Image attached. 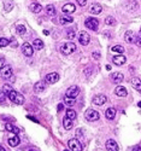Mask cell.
<instances>
[{
	"mask_svg": "<svg viewBox=\"0 0 141 151\" xmlns=\"http://www.w3.org/2000/svg\"><path fill=\"white\" fill-rule=\"evenodd\" d=\"M10 44V41L6 38H0V47H6Z\"/></svg>",
	"mask_w": 141,
	"mask_h": 151,
	"instance_id": "obj_34",
	"label": "cell"
},
{
	"mask_svg": "<svg viewBox=\"0 0 141 151\" xmlns=\"http://www.w3.org/2000/svg\"><path fill=\"white\" fill-rule=\"evenodd\" d=\"M3 91H4V92L7 94V93L10 92V91H12V87H11V86H9V85H4V87H3Z\"/></svg>",
	"mask_w": 141,
	"mask_h": 151,
	"instance_id": "obj_37",
	"label": "cell"
},
{
	"mask_svg": "<svg viewBox=\"0 0 141 151\" xmlns=\"http://www.w3.org/2000/svg\"><path fill=\"white\" fill-rule=\"evenodd\" d=\"M115 93H116V95H118V97H125V95L128 94V91L123 86H117L115 89Z\"/></svg>",
	"mask_w": 141,
	"mask_h": 151,
	"instance_id": "obj_20",
	"label": "cell"
},
{
	"mask_svg": "<svg viewBox=\"0 0 141 151\" xmlns=\"http://www.w3.org/2000/svg\"><path fill=\"white\" fill-rule=\"evenodd\" d=\"M93 58L94 59H100V53L99 52H93Z\"/></svg>",
	"mask_w": 141,
	"mask_h": 151,
	"instance_id": "obj_41",
	"label": "cell"
},
{
	"mask_svg": "<svg viewBox=\"0 0 141 151\" xmlns=\"http://www.w3.org/2000/svg\"><path fill=\"white\" fill-rule=\"evenodd\" d=\"M0 75H1L3 79H10L12 76V68L10 65H4L0 69Z\"/></svg>",
	"mask_w": 141,
	"mask_h": 151,
	"instance_id": "obj_6",
	"label": "cell"
},
{
	"mask_svg": "<svg viewBox=\"0 0 141 151\" xmlns=\"http://www.w3.org/2000/svg\"><path fill=\"white\" fill-rule=\"evenodd\" d=\"M29 120H32V121H34V122H38V120L35 119V117H33V116H27Z\"/></svg>",
	"mask_w": 141,
	"mask_h": 151,
	"instance_id": "obj_44",
	"label": "cell"
},
{
	"mask_svg": "<svg viewBox=\"0 0 141 151\" xmlns=\"http://www.w3.org/2000/svg\"><path fill=\"white\" fill-rule=\"evenodd\" d=\"M46 89V83H45L43 81H39L34 85V91L35 93H41L43 92V91Z\"/></svg>",
	"mask_w": 141,
	"mask_h": 151,
	"instance_id": "obj_18",
	"label": "cell"
},
{
	"mask_svg": "<svg viewBox=\"0 0 141 151\" xmlns=\"http://www.w3.org/2000/svg\"><path fill=\"white\" fill-rule=\"evenodd\" d=\"M106 69L107 70H111V65H106Z\"/></svg>",
	"mask_w": 141,
	"mask_h": 151,
	"instance_id": "obj_47",
	"label": "cell"
},
{
	"mask_svg": "<svg viewBox=\"0 0 141 151\" xmlns=\"http://www.w3.org/2000/svg\"><path fill=\"white\" fill-rule=\"evenodd\" d=\"M78 41L81 45H83V46H87V45L89 44V41H90L89 34L87 32H81L78 34Z\"/></svg>",
	"mask_w": 141,
	"mask_h": 151,
	"instance_id": "obj_7",
	"label": "cell"
},
{
	"mask_svg": "<svg viewBox=\"0 0 141 151\" xmlns=\"http://www.w3.org/2000/svg\"><path fill=\"white\" fill-rule=\"evenodd\" d=\"M106 102H107V97L104 95V94H98L93 98V104L94 105H104Z\"/></svg>",
	"mask_w": 141,
	"mask_h": 151,
	"instance_id": "obj_11",
	"label": "cell"
},
{
	"mask_svg": "<svg viewBox=\"0 0 141 151\" xmlns=\"http://www.w3.org/2000/svg\"><path fill=\"white\" fill-rule=\"evenodd\" d=\"M63 126H64V128L65 129H71L72 128V120L71 119H69L68 116H65L64 120H63Z\"/></svg>",
	"mask_w": 141,
	"mask_h": 151,
	"instance_id": "obj_24",
	"label": "cell"
},
{
	"mask_svg": "<svg viewBox=\"0 0 141 151\" xmlns=\"http://www.w3.org/2000/svg\"><path fill=\"white\" fill-rule=\"evenodd\" d=\"M43 34H45V35H48V34H49V32H48V30L45 29V30H43Z\"/></svg>",
	"mask_w": 141,
	"mask_h": 151,
	"instance_id": "obj_46",
	"label": "cell"
},
{
	"mask_svg": "<svg viewBox=\"0 0 141 151\" xmlns=\"http://www.w3.org/2000/svg\"><path fill=\"white\" fill-rule=\"evenodd\" d=\"M135 44H136L139 47H141V36H140V35L136 36V42H135Z\"/></svg>",
	"mask_w": 141,
	"mask_h": 151,
	"instance_id": "obj_40",
	"label": "cell"
},
{
	"mask_svg": "<svg viewBox=\"0 0 141 151\" xmlns=\"http://www.w3.org/2000/svg\"><path fill=\"white\" fill-rule=\"evenodd\" d=\"M90 70H92L90 68H88V69H84V74H86V75H90Z\"/></svg>",
	"mask_w": 141,
	"mask_h": 151,
	"instance_id": "obj_42",
	"label": "cell"
},
{
	"mask_svg": "<svg viewBox=\"0 0 141 151\" xmlns=\"http://www.w3.org/2000/svg\"><path fill=\"white\" fill-rule=\"evenodd\" d=\"M78 94H80V88L77 86H71L68 88L65 95H67V97H71V98H76Z\"/></svg>",
	"mask_w": 141,
	"mask_h": 151,
	"instance_id": "obj_12",
	"label": "cell"
},
{
	"mask_svg": "<svg viewBox=\"0 0 141 151\" xmlns=\"http://www.w3.org/2000/svg\"><path fill=\"white\" fill-rule=\"evenodd\" d=\"M130 83H132V86L138 91V92L141 93V80L139 77H133L132 81H130Z\"/></svg>",
	"mask_w": 141,
	"mask_h": 151,
	"instance_id": "obj_21",
	"label": "cell"
},
{
	"mask_svg": "<svg viewBox=\"0 0 141 151\" xmlns=\"http://www.w3.org/2000/svg\"><path fill=\"white\" fill-rule=\"evenodd\" d=\"M106 149L109 151H118L119 148H118L117 143H116L113 139H109L107 142H106Z\"/></svg>",
	"mask_w": 141,
	"mask_h": 151,
	"instance_id": "obj_15",
	"label": "cell"
},
{
	"mask_svg": "<svg viewBox=\"0 0 141 151\" xmlns=\"http://www.w3.org/2000/svg\"><path fill=\"white\" fill-rule=\"evenodd\" d=\"M12 7H13V4L11 1H5V11H7V12L11 11Z\"/></svg>",
	"mask_w": 141,
	"mask_h": 151,
	"instance_id": "obj_35",
	"label": "cell"
},
{
	"mask_svg": "<svg viewBox=\"0 0 141 151\" xmlns=\"http://www.w3.org/2000/svg\"><path fill=\"white\" fill-rule=\"evenodd\" d=\"M64 103L67 105H69V107H72V105L75 104V98L67 97V95H65V97H64Z\"/></svg>",
	"mask_w": 141,
	"mask_h": 151,
	"instance_id": "obj_31",
	"label": "cell"
},
{
	"mask_svg": "<svg viewBox=\"0 0 141 151\" xmlns=\"http://www.w3.org/2000/svg\"><path fill=\"white\" fill-rule=\"evenodd\" d=\"M101 10H103V7L100 6L99 4H92L89 6V12L93 13V15H99L100 12H101Z\"/></svg>",
	"mask_w": 141,
	"mask_h": 151,
	"instance_id": "obj_19",
	"label": "cell"
},
{
	"mask_svg": "<svg viewBox=\"0 0 141 151\" xmlns=\"http://www.w3.org/2000/svg\"><path fill=\"white\" fill-rule=\"evenodd\" d=\"M139 35H140V36H141V29H140V34H139Z\"/></svg>",
	"mask_w": 141,
	"mask_h": 151,
	"instance_id": "obj_50",
	"label": "cell"
},
{
	"mask_svg": "<svg viewBox=\"0 0 141 151\" xmlns=\"http://www.w3.org/2000/svg\"><path fill=\"white\" fill-rule=\"evenodd\" d=\"M112 62L116 65H123L125 62H127V58H125L123 54H118V56H115L112 58Z\"/></svg>",
	"mask_w": 141,
	"mask_h": 151,
	"instance_id": "obj_16",
	"label": "cell"
},
{
	"mask_svg": "<svg viewBox=\"0 0 141 151\" xmlns=\"http://www.w3.org/2000/svg\"><path fill=\"white\" fill-rule=\"evenodd\" d=\"M7 143H9V145H10L11 148H16L17 145L19 144V138L17 137V134L13 133V135H10Z\"/></svg>",
	"mask_w": 141,
	"mask_h": 151,
	"instance_id": "obj_13",
	"label": "cell"
},
{
	"mask_svg": "<svg viewBox=\"0 0 141 151\" xmlns=\"http://www.w3.org/2000/svg\"><path fill=\"white\" fill-rule=\"evenodd\" d=\"M69 148L72 151H81L82 150V145L78 142V139H70L69 140Z\"/></svg>",
	"mask_w": 141,
	"mask_h": 151,
	"instance_id": "obj_9",
	"label": "cell"
},
{
	"mask_svg": "<svg viewBox=\"0 0 141 151\" xmlns=\"http://www.w3.org/2000/svg\"><path fill=\"white\" fill-rule=\"evenodd\" d=\"M77 3H78L80 6H84V5L87 4V0H77Z\"/></svg>",
	"mask_w": 141,
	"mask_h": 151,
	"instance_id": "obj_39",
	"label": "cell"
},
{
	"mask_svg": "<svg viewBox=\"0 0 141 151\" xmlns=\"http://www.w3.org/2000/svg\"><path fill=\"white\" fill-rule=\"evenodd\" d=\"M5 93L3 89H0V103H4V100H5Z\"/></svg>",
	"mask_w": 141,
	"mask_h": 151,
	"instance_id": "obj_38",
	"label": "cell"
},
{
	"mask_svg": "<svg viewBox=\"0 0 141 151\" xmlns=\"http://www.w3.org/2000/svg\"><path fill=\"white\" fill-rule=\"evenodd\" d=\"M22 52L26 57H32L34 53V46H32L29 42H24L22 45Z\"/></svg>",
	"mask_w": 141,
	"mask_h": 151,
	"instance_id": "obj_5",
	"label": "cell"
},
{
	"mask_svg": "<svg viewBox=\"0 0 141 151\" xmlns=\"http://www.w3.org/2000/svg\"><path fill=\"white\" fill-rule=\"evenodd\" d=\"M59 80V75L58 73H49L46 75V77H45V81H46L48 85H53L56 83L57 81Z\"/></svg>",
	"mask_w": 141,
	"mask_h": 151,
	"instance_id": "obj_8",
	"label": "cell"
},
{
	"mask_svg": "<svg viewBox=\"0 0 141 151\" xmlns=\"http://www.w3.org/2000/svg\"><path fill=\"white\" fill-rule=\"evenodd\" d=\"M5 65V62H4V59H0V69H1Z\"/></svg>",
	"mask_w": 141,
	"mask_h": 151,
	"instance_id": "obj_43",
	"label": "cell"
},
{
	"mask_svg": "<svg viewBox=\"0 0 141 151\" xmlns=\"http://www.w3.org/2000/svg\"><path fill=\"white\" fill-rule=\"evenodd\" d=\"M16 30H17V33L19 35H24V34H26V27H24L23 24H18V26L16 27Z\"/></svg>",
	"mask_w": 141,
	"mask_h": 151,
	"instance_id": "obj_32",
	"label": "cell"
},
{
	"mask_svg": "<svg viewBox=\"0 0 141 151\" xmlns=\"http://www.w3.org/2000/svg\"><path fill=\"white\" fill-rule=\"evenodd\" d=\"M105 24H106V26H115V24H116V19L112 16H109V17L105 18Z\"/></svg>",
	"mask_w": 141,
	"mask_h": 151,
	"instance_id": "obj_30",
	"label": "cell"
},
{
	"mask_svg": "<svg viewBox=\"0 0 141 151\" xmlns=\"http://www.w3.org/2000/svg\"><path fill=\"white\" fill-rule=\"evenodd\" d=\"M124 40L128 44H135L136 42V35H135V33L132 32V30H128V32H125V34H124Z\"/></svg>",
	"mask_w": 141,
	"mask_h": 151,
	"instance_id": "obj_10",
	"label": "cell"
},
{
	"mask_svg": "<svg viewBox=\"0 0 141 151\" xmlns=\"http://www.w3.org/2000/svg\"><path fill=\"white\" fill-rule=\"evenodd\" d=\"M46 12H47V15L48 16H56V9H54V6L53 5H47L46 6Z\"/></svg>",
	"mask_w": 141,
	"mask_h": 151,
	"instance_id": "obj_28",
	"label": "cell"
},
{
	"mask_svg": "<svg viewBox=\"0 0 141 151\" xmlns=\"http://www.w3.org/2000/svg\"><path fill=\"white\" fill-rule=\"evenodd\" d=\"M33 46H34L35 50L40 51V50L43 48V41H42V40H40V39H35L34 42H33Z\"/></svg>",
	"mask_w": 141,
	"mask_h": 151,
	"instance_id": "obj_25",
	"label": "cell"
},
{
	"mask_svg": "<svg viewBox=\"0 0 141 151\" xmlns=\"http://www.w3.org/2000/svg\"><path fill=\"white\" fill-rule=\"evenodd\" d=\"M74 21V18L71 16H63L59 18V23L60 24H68V23H71Z\"/></svg>",
	"mask_w": 141,
	"mask_h": 151,
	"instance_id": "obj_27",
	"label": "cell"
},
{
	"mask_svg": "<svg viewBox=\"0 0 141 151\" xmlns=\"http://www.w3.org/2000/svg\"><path fill=\"white\" fill-rule=\"evenodd\" d=\"M60 51H62L63 54H71L76 51V45L74 42H65L60 47Z\"/></svg>",
	"mask_w": 141,
	"mask_h": 151,
	"instance_id": "obj_2",
	"label": "cell"
},
{
	"mask_svg": "<svg viewBox=\"0 0 141 151\" xmlns=\"http://www.w3.org/2000/svg\"><path fill=\"white\" fill-rule=\"evenodd\" d=\"M138 105H139V108H141V102H139V103H138Z\"/></svg>",
	"mask_w": 141,
	"mask_h": 151,
	"instance_id": "obj_49",
	"label": "cell"
},
{
	"mask_svg": "<svg viewBox=\"0 0 141 151\" xmlns=\"http://www.w3.org/2000/svg\"><path fill=\"white\" fill-rule=\"evenodd\" d=\"M116 116V110L113 108H109L106 111H105V117L107 120H113Z\"/></svg>",
	"mask_w": 141,
	"mask_h": 151,
	"instance_id": "obj_23",
	"label": "cell"
},
{
	"mask_svg": "<svg viewBox=\"0 0 141 151\" xmlns=\"http://www.w3.org/2000/svg\"><path fill=\"white\" fill-rule=\"evenodd\" d=\"M84 117L87 121L89 122H93V121H97L99 120V113L97 110H93V109H87L84 113Z\"/></svg>",
	"mask_w": 141,
	"mask_h": 151,
	"instance_id": "obj_3",
	"label": "cell"
},
{
	"mask_svg": "<svg viewBox=\"0 0 141 151\" xmlns=\"http://www.w3.org/2000/svg\"><path fill=\"white\" fill-rule=\"evenodd\" d=\"M75 10H76V6H75L74 4H65L64 6L62 7V11L64 13H67V15H70V13L75 12Z\"/></svg>",
	"mask_w": 141,
	"mask_h": 151,
	"instance_id": "obj_17",
	"label": "cell"
},
{
	"mask_svg": "<svg viewBox=\"0 0 141 151\" xmlns=\"http://www.w3.org/2000/svg\"><path fill=\"white\" fill-rule=\"evenodd\" d=\"M29 9H30V11H32V12L39 13V12H41L42 6L40 4H38V3H32V4H30V6H29Z\"/></svg>",
	"mask_w": 141,
	"mask_h": 151,
	"instance_id": "obj_22",
	"label": "cell"
},
{
	"mask_svg": "<svg viewBox=\"0 0 141 151\" xmlns=\"http://www.w3.org/2000/svg\"><path fill=\"white\" fill-rule=\"evenodd\" d=\"M67 116H68L69 119H71V120H75V119H76V116H77V114H76V111H75V110H72V109H68V110H67Z\"/></svg>",
	"mask_w": 141,
	"mask_h": 151,
	"instance_id": "obj_29",
	"label": "cell"
},
{
	"mask_svg": "<svg viewBox=\"0 0 141 151\" xmlns=\"http://www.w3.org/2000/svg\"><path fill=\"white\" fill-rule=\"evenodd\" d=\"M7 97H9V99L11 100V102H13L14 104H17V105H22L24 103V97L21 93L16 92L14 89L10 91V92L7 93Z\"/></svg>",
	"mask_w": 141,
	"mask_h": 151,
	"instance_id": "obj_1",
	"label": "cell"
},
{
	"mask_svg": "<svg viewBox=\"0 0 141 151\" xmlns=\"http://www.w3.org/2000/svg\"><path fill=\"white\" fill-rule=\"evenodd\" d=\"M5 128H6L7 132H12L14 134H18L19 133V129L17 127H14V126H12L11 123H6V125H5Z\"/></svg>",
	"mask_w": 141,
	"mask_h": 151,
	"instance_id": "obj_26",
	"label": "cell"
},
{
	"mask_svg": "<svg viewBox=\"0 0 141 151\" xmlns=\"http://www.w3.org/2000/svg\"><path fill=\"white\" fill-rule=\"evenodd\" d=\"M110 77H111V80L115 83H121L123 81V79H124L122 73H112L111 75H110Z\"/></svg>",
	"mask_w": 141,
	"mask_h": 151,
	"instance_id": "obj_14",
	"label": "cell"
},
{
	"mask_svg": "<svg viewBox=\"0 0 141 151\" xmlns=\"http://www.w3.org/2000/svg\"><path fill=\"white\" fill-rule=\"evenodd\" d=\"M67 36H68L69 40H72V39H75V36H76V33H75L74 30H69L68 34H67Z\"/></svg>",
	"mask_w": 141,
	"mask_h": 151,
	"instance_id": "obj_36",
	"label": "cell"
},
{
	"mask_svg": "<svg viewBox=\"0 0 141 151\" xmlns=\"http://www.w3.org/2000/svg\"><path fill=\"white\" fill-rule=\"evenodd\" d=\"M63 108H64V107H63V104H59V105H58V111H62Z\"/></svg>",
	"mask_w": 141,
	"mask_h": 151,
	"instance_id": "obj_45",
	"label": "cell"
},
{
	"mask_svg": "<svg viewBox=\"0 0 141 151\" xmlns=\"http://www.w3.org/2000/svg\"><path fill=\"white\" fill-rule=\"evenodd\" d=\"M111 50H112L113 52H117V53H119V54H122V53L124 52L123 46H119V45H116V46H113Z\"/></svg>",
	"mask_w": 141,
	"mask_h": 151,
	"instance_id": "obj_33",
	"label": "cell"
},
{
	"mask_svg": "<svg viewBox=\"0 0 141 151\" xmlns=\"http://www.w3.org/2000/svg\"><path fill=\"white\" fill-rule=\"evenodd\" d=\"M0 151H5V149L1 146V145H0Z\"/></svg>",
	"mask_w": 141,
	"mask_h": 151,
	"instance_id": "obj_48",
	"label": "cell"
},
{
	"mask_svg": "<svg viewBox=\"0 0 141 151\" xmlns=\"http://www.w3.org/2000/svg\"><path fill=\"white\" fill-rule=\"evenodd\" d=\"M84 24H86V27H87L88 29H90V30H98V27H99V21L97 18H93V17H89V18H87L86 19V22H84Z\"/></svg>",
	"mask_w": 141,
	"mask_h": 151,
	"instance_id": "obj_4",
	"label": "cell"
}]
</instances>
